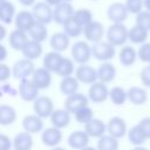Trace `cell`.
<instances>
[{
    "label": "cell",
    "instance_id": "54",
    "mask_svg": "<svg viewBox=\"0 0 150 150\" xmlns=\"http://www.w3.org/2000/svg\"><path fill=\"white\" fill-rule=\"evenodd\" d=\"M81 150H97L96 148H94V146H90V145H87L86 148H83V149H81Z\"/></svg>",
    "mask_w": 150,
    "mask_h": 150
},
{
    "label": "cell",
    "instance_id": "26",
    "mask_svg": "<svg viewBox=\"0 0 150 150\" xmlns=\"http://www.w3.org/2000/svg\"><path fill=\"white\" fill-rule=\"evenodd\" d=\"M42 52H43L42 43L38 42V41H34V40H30V39L28 40V42L25 45V47L21 50L23 57L27 59V60H30V61H34V60L39 59L42 55Z\"/></svg>",
    "mask_w": 150,
    "mask_h": 150
},
{
    "label": "cell",
    "instance_id": "29",
    "mask_svg": "<svg viewBox=\"0 0 150 150\" xmlns=\"http://www.w3.org/2000/svg\"><path fill=\"white\" fill-rule=\"evenodd\" d=\"M128 101H130L134 105H142L148 101V94L144 88L132 86L127 90Z\"/></svg>",
    "mask_w": 150,
    "mask_h": 150
},
{
    "label": "cell",
    "instance_id": "38",
    "mask_svg": "<svg viewBox=\"0 0 150 150\" xmlns=\"http://www.w3.org/2000/svg\"><path fill=\"white\" fill-rule=\"evenodd\" d=\"M109 98L115 105H122L128 100L127 90L120 86H115L111 89H109Z\"/></svg>",
    "mask_w": 150,
    "mask_h": 150
},
{
    "label": "cell",
    "instance_id": "16",
    "mask_svg": "<svg viewBox=\"0 0 150 150\" xmlns=\"http://www.w3.org/2000/svg\"><path fill=\"white\" fill-rule=\"evenodd\" d=\"M62 137H63L62 131L54 127L46 128L41 131V141L46 146H49V148L57 146L61 143Z\"/></svg>",
    "mask_w": 150,
    "mask_h": 150
},
{
    "label": "cell",
    "instance_id": "14",
    "mask_svg": "<svg viewBox=\"0 0 150 150\" xmlns=\"http://www.w3.org/2000/svg\"><path fill=\"white\" fill-rule=\"evenodd\" d=\"M107 132H108V135H110L117 139L124 137L128 132L127 122L120 116L111 117L107 123Z\"/></svg>",
    "mask_w": 150,
    "mask_h": 150
},
{
    "label": "cell",
    "instance_id": "28",
    "mask_svg": "<svg viewBox=\"0 0 150 150\" xmlns=\"http://www.w3.org/2000/svg\"><path fill=\"white\" fill-rule=\"evenodd\" d=\"M148 36H149V32L136 23L131 28H129L128 41H130L132 45H142V43L146 42Z\"/></svg>",
    "mask_w": 150,
    "mask_h": 150
},
{
    "label": "cell",
    "instance_id": "44",
    "mask_svg": "<svg viewBox=\"0 0 150 150\" xmlns=\"http://www.w3.org/2000/svg\"><path fill=\"white\" fill-rule=\"evenodd\" d=\"M137 59L144 63H150V42L139 45V48L137 49Z\"/></svg>",
    "mask_w": 150,
    "mask_h": 150
},
{
    "label": "cell",
    "instance_id": "59",
    "mask_svg": "<svg viewBox=\"0 0 150 150\" xmlns=\"http://www.w3.org/2000/svg\"><path fill=\"white\" fill-rule=\"evenodd\" d=\"M94 1H95V0H94Z\"/></svg>",
    "mask_w": 150,
    "mask_h": 150
},
{
    "label": "cell",
    "instance_id": "55",
    "mask_svg": "<svg viewBox=\"0 0 150 150\" xmlns=\"http://www.w3.org/2000/svg\"><path fill=\"white\" fill-rule=\"evenodd\" d=\"M50 150H67V149H66V148H62V146H59V145H57V146H54V148H52Z\"/></svg>",
    "mask_w": 150,
    "mask_h": 150
},
{
    "label": "cell",
    "instance_id": "9",
    "mask_svg": "<svg viewBox=\"0 0 150 150\" xmlns=\"http://www.w3.org/2000/svg\"><path fill=\"white\" fill-rule=\"evenodd\" d=\"M74 7L70 2H60L53 8V21L57 25H63L66 21H68L74 15Z\"/></svg>",
    "mask_w": 150,
    "mask_h": 150
},
{
    "label": "cell",
    "instance_id": "23",
    "mask_svg": "<svg viewBox=\"0 0 150 150\" xmlns=\"http://www.w3.org/2000/svg\"><path fill=\"white\" fill-rule=\"evenodd\" d=\"M29 38H28V34L26 32H22V30H19V29H14L9 33L8 35V43H9V47L14 50H19L21 52L22 48L25 47V45L28 42Z\"/></svg>",
    "mask_w": 150,
    "mask_h": 150
},
{
    "label": "cell",
    "instance_id": "48",
    "mask_svg": "<svg viewBox=\"0 0 150 150\" xmlns=\"http://www.w3.org/2000/svg\"><path fill=\"white\" fill-rule=\"evenodd\" d=\"M0 150H12V139L2 132H0Z\"/></svg>",
    "mask_w": 150,
    "mask_h": 150
},
{
    "label": "cell",
    "instance_id": "56",
    "mask_svg": "<svg viewBox=\"0 0 150 150\" xmlns=\"http://www.w3.org/2000/svg\"><path fill=\"white\" fill-rule=\"evenodd\" d=\"M62 1H64V2H71L73 0H62Z\"/></svg>",
    "mask_w": 150,
    "mask_h": 150
},
{
    "label": "cell",
    "instance_id": "7",
    "mask_svg": "<svg viewBox=\"0 0 150 150\" xmlns=\"http://www.w3.org/2000/svg\"><path fill=\"white\" fill-rule=\"evenodd\" d=\"M39 89L33 83L30 79L20 80L18 86V95L25 102H34V100L39 96Z\"/></svg>",
    "mask_w": 150,
    "mask_h": 150
},
{
    "label": "cell",
    "instance_id": "42",
    "mask_svg": "<svg viewBox=\"0 0 150 150\" xmlns=\"http://www.w3.org/2000/svg\"><path fill=\"white\" fill-rule=\"evenodd\" d=\"M135 23L138 25V26H141V27H143L148 32H150V12L143 9L142 12H139L138 14H136Z\"/></svg>",
    "mask_w": 150,
    "mask_h": 150
},
{
    "label": "cell",
    "instance_id": "8",
    "mask_svg": "<svg viewBox=\"0 0 150 150\" xmlns=\"http://www.w3.org/2000/svg\"><path fill=\"white\" fill-rule=\"evenodd\" d=\"M82 34L84 35V39L89 42H98L103 40V36L105 35V29L103 23H101L100 21L93 20L90 23H88L84 28Z\"/></svg>",
    "mask_w": 150,
    "mask_h": 150
},
{
    "label": "cell",
    "instance_id": "46",
    "mask_svg": "<svg viewBox=\"0 0 150 150\" xmlns=\"http://www.w3.org/2000/svg\"><path fill=\"white\" fill-rule=\"evenodd\" d=\"M11 76H12V68H9V66L1 62L0 63V83L7 82Z\"/></svg>",
    "mask_w": 150,
    "mask_h": 150
},
{
    "label": "cell",
    "instance_id": "35",
    "mask_svg": "<svg viewBox=\"0 0 150 150\" xmlns=\"http://www.w3.org/2000/svg\"><path fill=\"white\" fill-rule=\"evenodd\" d=\"M96 149L97 150H118L120 149V142L117 138L105 134L102 137L97 138Z\"/></svg>",
    "mask_w": 150,
    "mask_h": 150
},
{
    "label": "cell",
    "instance_id": "53",
    "mask_svg": "<svg viewBox=\"0 0 150 150\" xmlns=\"http://www.w3.org/2000/svg\"><path fill=\"white\" fill-rule=\"evenodd\" d=\"M131 150H148L146 148H144L143 145H139V146H134Z\"/></svg>",
    "mask_w": 150,
    "mask_h": 150
},
{
    "label": "cell",
    "instance_id": "34",
    "mask_svg": "<svg viewBox=\"0 0 150 150\" xmlns=\"http://www.w3.org/2000/svg\"><path fill=\"white\" fill-rule=\"evenodd\" d=\"M79 87H80V82L76 80L75 76L62 77V80L60 82V91L66 96L77 93Z\"/></svg>",
    "mask_w": 150,
    "mask_h": 150
},
{
    "label": "cell",
    "instance_id": "37",
    "mask_svg": "<svg viewBox=\"0 0 150 150\" xmlns=\"http://www.w3.org/2000/svg\"><path fill=\"white\" fill-rule=\"evenodd\" d=\"M74 73H75V62L71 59L63 56L55 74L60 77H67V76H73Z\"/></svg>",
    "mask_w": 150,
    "mask_h": 150
},
{
    "label": "cell",
    "instance_id": "40",
    "mask_svg": "<svg viewBox=\"0 0 150 150\" xmlns=\"http://www.w3.org/2000/svg\"><path fill=\"white\" fill-rule=\"evenodd\" d=\"M73 18L84 28L88 23H90L94 19H93V13L90 9L88 8H79L74 12V15Z\"/></svg>",
    "mask_w": 150,
    "mask_h": 150
},
{
    "label": "cell",
    "instance_id": "21",
    "mask_svg": "<svg viewBox=\"0 0 150 150\" xmlns=\"http://www.w3.org/2000/svg\"><path fill=\"white\" fill-rule=\"evenodd\" d=\"M84 131L89 137L100 138L107 132V124L100 118H93L87 124H84Z\"/></svg>",
    "mask_w": 150,
    "mask_h": 150
},
{
    "label": "cell",
    "instance_id": "6",
    "mask_svg": "<svg viewBox=\"0 0 150 150\" xmlns=\"http://www.w3.org/2000/svg\"><path fill=\"white\" fill-rule=\"evenodd\" d=\"M32 13L34 15L35 21L41 22L43 25H48L53 21V7L46 4L45 1L35 2L32 6Z\"/></svg>",
    "mask_w": 150,
    "mask_h": 150
},
{
    "label": "cell",
    "instance_id": "30",
    "mask_svg": "<svg viewBox=\"0 0 150 150\" xmlns=\"http://www.w3.org/2000/svg\"><path fill=\"white\" fill-rule=\"evenodd\" d=\"M15 14L16 12H15V6L13 5V2L8 0L0 2V22L5 25L12 23L15 18Z\"/></svg>",
    "mask_w": 150,
    "mask_h": 150
},
{
    "label": "cell",
    "instance_id": "24",
    "mask_svg": "<svg viewBox=\"0 0 150 150\" xmlns=\"http://www.w3.org/2000/svg\"><path fill=\"white\" fill-rule=\"evenodd\" d=\"M97 71V81L103 82L105 84L112 82L116 77V68L110 62H102V64L96 69Z\"/></svg>",
    "mask_w": 150,
    "mask_h": 150
},
{
    "label": "cell",
    "instance_id": "18",
    "mask_svg": "<svg viewBox=\"0 0 150 150\" xmlns=\"http://www.w3.org/2000/svg\"><path fill=\"white\" fill-rule=\"evenodd\" d=\"M22 128H23V131H27L29 134L41 132L45 128L43 120L35 114L26 115L22 120Z\"/></svg>",
    "mask_w": 150,
    "mask_h": 150
},
{
    "label": "cell",
    "instance_id": "49",
    "mask_svg": "<svg viewBox=\"0 0 150 150\" xmlns=\"http://www.w3.org/2000/svg\"><path fill=\"white\" fill-rule=\"evenodd\" d=\"M7 55H8V50H7V48L0 42V63L4 62V61L7 59Z\"/></svg>",
    "mask_w": 150,
    "mask_h": 150
},
{
    "label": "cell",
    "instance_id": "13",
    "mask_svg": "<svg viewBox=\"0 0 150 150\" xmlns=\"http://www.w3.org/2000/svg\"><path fill=\"white\" fill-rule=\"evenodd\" d=\"M128 11L123 2H112L107 8V18L112 23H123L128 19Z\"/></svg>",
    "mask_w": 150,
    "mask_h": 150
},
{
    "label": "cell",
    "instance_id": "27",
    "mask_svg": "<svg viewBox=\"0 0 150 150\" xmlns=\"http://www.w3.org/2000/svg\"><path fill=\"white\" fill-rule=\"evenodd\" d=\"M118 60L122 66L131 67L137 60V50L130 45H124L121 47L118 53Z\"/></svg>",
    "mask_w": 150,
    "mask_h": 150
},
{
    "label": "cell",
    "instance_id": "33",
    "mask_svg": "<svg viewBox=\"0 0 150 150\" xmlns=\"http://www.w3.org/2000/svg\"><path fill=\"white\" fill-rule=\"evenodd\" d=\"M62 59H63V56L61 55V53H57L54 50L48 52L43 56V67L47 70H49L50 73H55L56 69L59 68Z\"/></svg>",
    "mask_w": 150,
    "mask_h": 150
},
{
    "label": "cell",
    "instance_id": "22",
    "mask_svg": "<svg viewBox=\"0 0 150 150\" xmlns=\"http://www.w3.org/2000/svg\"><path fill=\"white\" fill-rule=\"evenodd\" d=\"M33 144V136L27 131H20L12 139V148L14 150H32Z\"/></svg>",
    "mask_w": 150,
    "mask_h": 150
},
{
    "label": "cell",
    "instance_id": "36",
    "mask_svg": "<svg viewBox=\"0 0 150 150\" xmlns=\"http://www.w3.org/2000/svg\"><path fill=\"white\" fill-rule=\"evenodd\" d=\"M127 136H128L129 142H130L132 145H135V146L143 145V144L148 141L146 136L144 135V132L141 130V128H139L137 124L134 125V127H131V128L128 130Z\"/></svg>",
    "mask_w": 150,
    "mask_h": 150
},
{
    "label": "cell",
    "instance_id": "20",
    "mask_svg": "<svg viewBox=\"0 0 150 150\" xmlns=\"http://www.w3.org/2000/svg\"><path fill=\"white\" fill-rule=\"evenodd\" d=\"M71 114L68 112L64 108L62 109H55L52 115H50V123H52V127L54 128H57L60 130H62L63 128L68 127L69 123H70V120H71Z\"/></svg>",
    "mask_w": 150,
    "mask_h": 150
},
{
    "label": "cell",
    "instance_id": "45",
    "mask_svg": "<svg viewBox=\"0 0 150 150\" xmlns=\"http://www.w3.org/2000/svg\"><path fill=\"white\" fill-rule=\"evenodd\" d=\"M139 79L144 87L150 88V64L142 68V70L139 73Z\"/></svg>",
    "mask_w": 150,
    "mask_h": 150
},
{
    "label": "cell",
    "instance_id": "57",
    "mask_svg": "<svg viewBox=\"0 0 150 150\" xmlns=\"http://www.w3.org/2000/svg\"><path fill=\"white\" fill-rule=\"evenodd\" d=\"M2 1H5V0H0V2H2Z\"/></svg>",
    "mask_w": 150,
    "mask_h": 150
},
{
    "label": "cell",
    "instance_id": "41",
    "mask_svg": "<svg viewBox=\"0 0 150 150\" xmlns=\"http://www.w3.org/2000/svg\"><path fill=\"white\" fill-rule=\"evenodd\" d=\"M73 115L75 117V121L80 124H87L89 121H91L94 118V111L89 105L81 108L80 110H77Z\"/></svg>",
    "mask_w": 150,
    "mask_h": 150
},
{
    "label": "cell",
    "instance_id": "39",
    "mask_svg": "<svg viewBox=\"0 0 150 150\" xmlns=\"http://www.w3.org/2000/svg\"><path fill=\"white\" fill-rule=\"evenodd\" d=\"M62 26H63V33L67 34L69 38H79L83 32V27L74 18H70Z\"/></svg>",
    "mask_w": 150,
    "mask_h": 150
},
{
    "label": "cell",
    "instance_id": "17",
    "mask_svg": "<svg viewBox=\"0 0 150 150\" xmlns=\"http://www.w3.org/2000/svg\"><path fill=\"white\" fill-rule=\"evenodd\" d=\"M14 23H15V28L16 29L28 33L30 27L35 23V19H34V15H33L32 12H29V11H20L19 13L15 14Z\"/></svg>",
    "mask_w": 150,
    "mask_h": 150
},
{
    "label": "cell",
    "instance_id": "2",
    "mask_svg": "<svg viewBox=\"0 0 150 150\" xmlns=\"http://www.w3.org/2000/svg\"><path fill=\"white\" fill-rule=\"evenodd\" d=\"M91 46L83 40H79L71 46V60L77 64H86L91 59Z\"/></svg>",
    "mask_w": 150,
    "mask_h": 150
},
{
    "label": "cell",
    "instance_id": "47",
    "mask_svg": "<svg viewBox=\"0 0 150 150\" xmlns=\"http://www.w3.org/2000/svg\"><path fill=\"white\" fill-rule=\"evenodd\" d=\"M137 125L141 128V130L144 132V135L146 136L148 139H150V117H144L142 118Z\"/></svg>",
    "mask_w": 150,
    "mask_h": 150
},
{
    "label": "cell",
    "instance_id": "25",
    "mask_svg": "<svg viewBox=\"0 0 150 150\" xmlns=\"http://www.w3.org/2000/svg\"><path fill=\"white\" fill-rule=\"evenodd\" d=\"M49 45H50V47H52V49L54 52L62 53V52H64L69 47L70 38L67 34H64L63 32H57V33H54L50 36Z\"/></svg>",
    "mask_w": 150,
    "mask_h": 150
},
{
    "label": "cell",
    "instance_id": "50",
    "mask_svg": "<svg viewBox=\"0 0 150 150\" xmlns=\"http://www.w3.org/2000/svg\"><path fill=\"white\" fill-rule=\"evenodd\" d=\"M6 36H7V29H6V27H5L2 23H0V42H1Z\"/></svg>",
    "mask_w": 150,
    "mask_h": 150
},
{
    "label": "cell",
    "instance_id": "4",
    "mask_svg": "<svg viewBox=\"0 0 150 150\" xmlns=\"http://www.w3.org/2000/svg\"><path fill=\"white\" fill-rule=\"evenodd\" d=\"M35 70V64L33 61L27 60V59H20L18 60L13 67H12V76L16 80H23V79H29Z\"/></svg>",
    "mask_w": 150,
    "mask_h": 150
},
{
    "label": "cell",
    "instance_id": "1",
    "mask_svg": "<svg viewBox=\"0 0 150 150\" xmlns=\"http://www.w3.org/2000/svg\"><path fill=\"white\" fill-rule=\"evenodd\" d=\"M129 28L124 23H111L105 30L107 41L114 47H122L128 41Z\"/></svg>",
    "mask_w": 150,
    "mask_h": 150
},
{
    "label": "cell",
    "instance_id": "52",
    "mask_svg": "<svg viewBox=\"0 0 150 150\" xmlns=\"http://www.w3.org/2000/svg\"><path fill=\"white\" fill-rule=\"evenodd\" d=\"M46 4H48L49 6H52V7H55L56 5H59L60 2H62V0H43Z\"/></svg>",
    "mask_w": 150,
    "mask_h": 150
},
{
    "label": "cell",
    "instance_id": "43",
    "mask_svg": "<svg viewBox=\"0 0 150 150\" xmlns=\"http://www.w3.org/2000/svg\"><path fill=\"white\" fill-rule=\"evenodd\" d=\"M124 5H125V8H127L129 14L136 15L144 9L143 8V0H125Z\"/></svg>",
    "mask_w": 150,
    "mask_h": 150
},
{
    "label": "cell",
    "instance_id": "3",
    "mask_svg": "<svg viewBox=\"0 0 150 150\" xmlns=\"http://www.w3.org/2000/svg\"><path fill=\"white\" fill-rule=\"evenodd\" d=\"M115 54H116V47L110 45L107 40L95 42L91 46V55L98 61L109 62L111 59H114Z\"/></svg>",
    "mask_w": 150,
    "mask_h": 150
},
{
    "label": "cell",
    "instance_id": "15",
    "mask_svg": "<svg viewBox=\"0 0 150 150\" xmlns=\"http://www.w3.org/2000/svg\"><path fill=\"white\" fill-rule=\"evenodd\" d=\"M30 80L39 90H43L50 87L53 79H52V73L49 70H47L45 67H38L35 68L33 75L30 76Z\"/></svg>",
    "mask_w": 150,
    "mask_h": 150
},
{
    "label": "cell",
    "instance_id": "31",
    "mask_svg": "<svg viewBox=\"0 0 150 150\" xmlns=\"http://www.w3.org/2000/svg\"><path fill=\"white\" fill-rule=\"evenodd\" d=\"M27 34H28V38L30 40H34V41H38V42L42 43L48 38V29H47L46 25L35 21V23L30 27V29L28 30Z\"/></svg>",
    "mask_w": 150,
    "mask_h": 150
},
{
    "label": "cell",
    "instance_id": "51",
    "mask_svg": "<svg viewBox=\"0 0 150 150\" xmlns=\"http://www.w3.org/2000/svg\"><path fill=\"white\" fill-rule=\"evenodd\" d=\"M22 6L25 7H32L35 4V0H18Z\"/></svg>",
    "mask_w": 150,
    "mask_h": 150
},
{
    "label": "cell",
    "instance_id": "19",
    "mask_svg": "<svg viewBox=\"0 0 150 150\" xmlns=\"http://www.w3.org/2000/svg\"><path fill=\"white\" fill-rule=\"evenodd\" d=\"M89 139H90V137L87 135V132L84 130H76V131H73L68 136L67 143L71 149L81 150V149L86 148L87 145H89Z\"/></svg>",
    "mask_w": 150,
    "mask_h": 150
},
{
    "label": "cell",
    "instance_id": "5",
    "mask_svg": "<svg viewBox=\"0 0 150 150\" xmlns=\"http://www.w3.org/2000/svg\"><path fill=\"white\" fill-rule=\"evenodd\" d=\"M33 110H34L35 115H38L42 120L50 117L52 112L55 110L54 109V102L48 96H43V95L40 96L39 95L33 102Z\"/></svg>",
    "mask_w": 150,
    "mask_h": 150
},
{
    "label": "cell",
    "instance_id": "32",
    "mask_svg": "<svg viewBox=\"0 0 150 150\" xmlns=\"http://www.w3.org/2000/svg\"><path fill=\"white\" fill-rule=\"evenodd\" d=\"M16 121V110L9 104H0V125L7 127Z\"/></svg>",
    "mask_w": 150,
    "mask_h": 150
},
{
    "label": "cell",
    "instance_id": "11",
    "mask_svg": "<svg viewBox=\"0 0 150 150\" xmlns=\"http://www.w3.org/2000/svg\"><path fill=\"white\" fill-rule=\"evenodd\" d=\"M76 80L80 83H84V84H93L94 82L97 81V71L94 67L89 66L88 63L86 64H79L77 68H75V73H74Z\"/></svg>",
    "mask_w": 150,
    "mask_h": 150
},
{
    "label": "cell",
    "instance_id": "10",
    "mask_svg": "<svg viewBox=\"0 0 150 150\" xmlns=\"http://www.w3.org/2000/svg\"><path fill=\"white\" fill-rule=\"evenodd\" d=\"M88 98L94 103H103L109 98L108 86L100 81L94 82L88 89Z\"/></svg>",
    "mask_w": 150,
    "mask_h": 150
},
{
    "label": "cell",
    "instance_id": "58",
    "mask_svg": "<svg viewBox=\"0 0 150 150\" xmlns=\"http://www.w3.org/2000/svg\"><path fill=\"white\" fill-rule=\"evenodd\" d=\"M149 64H150V63H149Z\"/></svg>",
    "mask_w": 150,
    "mask_h": 150
},
{
    "label": "cell",
    "instance_id": "12",
    "mask_svg": "<svg viewBox=\"0 0 150 150\" xmlns=\"http://www.w3.org/2000/svg\"><path fill=\"white\" fill-rule=\"evenodd\" d=\"M89 103V98L88 96H86L82 93H75L71 94L69 96H66L64 100V109L70 112V114H75L77 110H80L83 107H87Z\"/></svg>",
    "mask_w": 150,
    "mask_h": 150
}]
</instances>
